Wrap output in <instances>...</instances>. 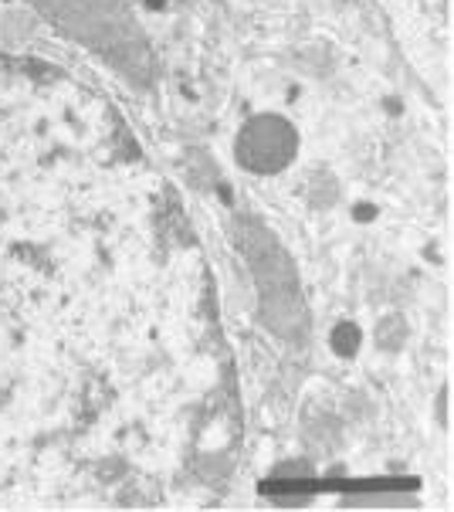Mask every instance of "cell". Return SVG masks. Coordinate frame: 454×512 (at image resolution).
I'll list each match as a JSON object with an SVG mask.
<instances>
[{
	"label": "cell",
	"mask_w": 454,
	"mask_h": 512,
	"mask_svg": "<svg viewBox=\"0 0 454 512\" xmlns=\"http://www.w3.org/2000/svg\"><path fill=\"white\" fill-rule=\"evenodd\" d=\"M299 150V136L295 129L278 116H255L238 136V163L251 173H278L292 163Z\"/></svg>",
	"instance_id": "cell-1"
},
{
	"label": "cell",
	"mask_w": 454,
	"mask_h": 512,
	"mask_svg": "<svg viewBox=\"0 0 454 512\" xmlns=\"http://www.w3.org/2000/svg\"><path fill=\"white\" fill-rule=\"evenodd\" d=\"M360 329H356L353 323H339L333 329V350L339 353V357H356V350H360Z\"/></svg>",
	"instance_id": "cell-2"
},
{
	"label": "cell",
	"mask_w": 454,
	"mask_h": 512,
	"mask_svg": "<svg viewBox=\"0 0 454 512\" xmlns=\"http://www.w3.org/2000/svg\"><path fill=\"white\" fill-rule=\"evenodd\" d=\"M373 214H377V211H373V207H366V204L356 207V221H366V218H373Z\"/></svg>",
	"instance_id": "cell-3"
}]
</instances>
